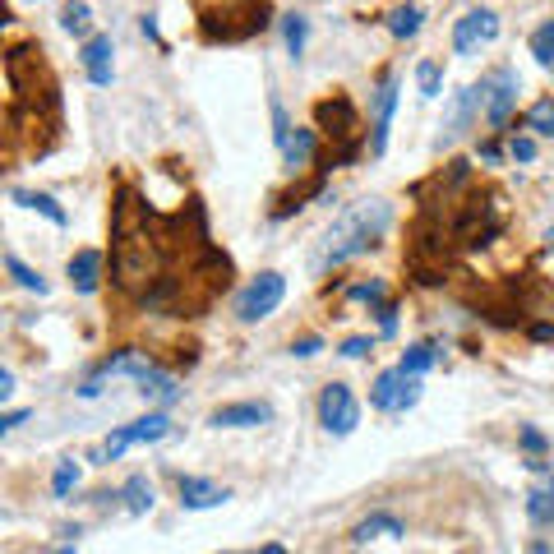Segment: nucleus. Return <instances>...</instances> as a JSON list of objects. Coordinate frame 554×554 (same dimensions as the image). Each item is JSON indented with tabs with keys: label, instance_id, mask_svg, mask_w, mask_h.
Returning a JSON list of instances; mask_svg holds the SVG:
<instances>
[{
	"label": "nucleus",
	"instance_id": "nucleus-1",
	"mask_svg": "<svg viewBox=\"0 0 554 554\" xmlns=\"http://www.w3.org/2000/svg\"><path fill=\"white\" fill-rule=\"evenodd\" d=\"M388 227V204L384 199H370V204H356L351 213L338 217V227L328 231L324 241V254L314 259V268H328V264H342V259H351V254L370 250L374 241H379V231Z\"/></svg>",
	"mask_w": 554,
	"mask_h": 554
},
{
	"label": "nucleus",
	"instance_id": "nucleus-2",
	"mask_svg": "<svg viewBox=\"0 0 554 554\" xmlns=\"http://www.w3.org/2000/svg\"><path fill=\"white\" fill-rule=\"evenodd\" d=\"M282 296H287V277H282V273H259L250 287L236 296V314H241V324H259V319H268V314L282 305Z\"/></svg>",
	"mask_w": 554,
	"mask_h": 554
},
{
	"label": "nucleus",
	"instance_id": "nucleus-3",
	"mask_svg": "<svg viewBox=\"0 0 554 554\" xmlns=\"http://www.w3.org/2000/svg\"><path fill=\"white\" fill-rule=\"evenodd\" d=\"M370 402L379 411H407L421 402V384H416V374H402V370H384L374 379V393Z\"/></svg>",
	"mask_w": 554,
	"mask_h": 554
},
{
	"label": "nucleus",
	"instance_id": "nucleus-4",
	"mask_svg": "<svg viewBox=\"0 0 554 554\" xmlns=\"http://www.w3.org/2000/svg\"><path fill=\"white\" fill-rule=\"evenodd\" d=\"M319 421H324L328 434H351L356 430L361 407H356V398H351L347 384H328L324 388V398H319Z\"/></svg>",
	"mask_w": 554,
	"mask_h": 554
},
{
	"label": "nucleus",
	"instance_id": "nucleus-5",
	"mask_svg": "<svg viewBox=\"0 0 554 554\" xmlns=\"http://www.w3.org/2000/svg\"><path fill=\"white\" fill-rule=\"evenodd\" d=\"M171 434V421L167 416H144V421H134V425H121V430L111 434L107 444H102V458H121L125 448H134V444H157V439H167Z\"/></svg>",
	"mask_w": 554,
	"mask_h": 554
},
{
	"label": "nucleus",
	"instance_id": "nucleus-6",
	"mask_svg": "<svg viewBox=\"0 0 554 554\" xmlns=\"http://www.w3.org/2000/svg\"><path fill=\"white\" fill-rule=\"evenodd\" d=\"M494 37H499V14L471 10V14H462L458 28H453V51L467 56V51H476L481 42H494Z\"/></svg>",
	"mask_w": 554,
	"mask_h": 554
},
{
	"label": "nucleus",
	"instance_id": "nucleus-7",
	"mask_svg": "<svg viewBox=\"0 0 554 554\" xmlns=\"http://www.w3.org/2000/svg\"><path fill=\"white\" fill-rule=\"evenodd\" d=\"M485 93H490V88H485V84H471V88H462V93L453 97V102H448L444 144H453V139H458V134L467 130V125H471V116H476V107H481V102H485Z\"/></svg>",
	"mask_w": 554,
	"mask_h": 554
},
{
	"label": "nucleus",
	"instance_id": "nucleus-8",
	"mask_svg": "<svg viewBox=\"0 0 554 554\" xmlns=\"http://www.w3.org/2000/svg\"><path fill=\"white\" fill-rule=\"evenodd\" d=\"M485 88H490L485 116H490V125H504L508 116H513V102H518V74H513V70H499Z\"/></svg>",
	"mask_w": 554,
	"mask_h": 554
},
{
	"label": "nucleus",
	"instance_id": "nucleus-9",
	"mask_svg": "<svg viewBox=\"0 0 554 554\" xmlns=\"http://www.w3.org/2000/svg\"><path fill=\"white\" fill-rule=\"evenodd\" d=\"M273 421V407L268 402H236V407H217L213 425L217 430H250V425Z\"/></svg>",
	"mask_w": 554,
	"mask_h": 554
},
{
	"label": "nucleus",
	"instance_id": "nucleus-10",
	"mask_svg": "<svg viewBox=\"0 0 554 554\" xmlns=\"http://www.w3.org/2000/svg\"><path fill=\"white\" fill-rule=\"evenodd\" d=\"M393 107H398V79L388 74L384 84H379V93H374V139H370L374 153H384V148H388V125H393Z\"/></svg>",
	"mask_w": 554,
	"mask_h": 554
},
{
	"label": "nucleus",
	"instance_id": "nucleus-11",
	"mask_svg": "<svg viewBox=\"0 0 554 554\" xmlns=\"http://www.w3.org/2000/svg\"><path fill=\"white\" fill-rule=\"evenodd\" d=\"M84 70H88V79H93L97 88H107L111 84V37L107 33H97V37H88L84 42Z\"/></svg>",
	"mask_w": 554,
	"mask_h": 554
},
{
	"label": "nucleus",
	"instance_id": "nucleus-12",
	"mask_svg": "<svg viewBox=\"0 0 554 554\" xmlns=\"http://www.w3.org/2000/svg\"><path fill=\"white\" fill-rule=\"evenodd\" d=\"M181 504L185 508H217V504H227V490L213 481H199V476H185L181 481Z\"/></svg>",
	"mask_w": 554,
	"mask_h": 554
},
{
	"label": "nucleus",
	"instance_id": "nucleus-13",
	"mask_svg": "<svg viewBox=\"0 0 554 554\" xmlns=\"http://www.w3.org/2000/svg\"><path fill=\"white\" fill-rule=\"evenodd\" d=\"M97 273H102V254H97V250H79L70 259V282H74V291L93 296V291H97Z\"/></svg>",
	"mask_w": 554,
	"mask_h": 554
},
{
	"label": "nucleus",
	"instance_id": "nucleus-14",
	"mask_svg": "<svg viewBox=\"0 0 554 554\" xmlns=\"http://www.w3.org/2000/svg\"><path fill=\"white\" fill-rule=\"evenodd\" d=\"M111 374H139V379H148V374H153V361H148L144 351H121V356L102 361L97 379H111Z\"/></svg>",
	"mask_w": 554,
	"mask_h": 554
},
{
	"label": "nucleus",
	"instance_id": "nucleus-15",
	"mask_svg": "<svg viewBox=\"0 0 554 554\" xmlns=\"http://www.w3.org/2000/svg\"><path fill=\"white\" fill-rule=\"evenodd\" d=\"M139 393H144L148 402H157V407H176V402H181V384H176V379H171V374H148V379H139Z\"/></svg>",
	"mask_w": 554,
	"mask_h": 554
},
{
	"label": "nucleus",
	"instance_id": "nucleus-16",
	"mask_svg": "<svg viewBox=\"0 0 554 554\" xmlns=\"http://www.w3.org/2000/svg\"><path fill=\"white\" fill-rule=\"evenodd\" d=\"M374 536H407V527H402L393 513H370V518L361 522V527L351 531V541H374Z\"/></svg>",
	"mask_w": 554,
	"mask_h": 554
},
{
	"label": "nucleus",
	"instance_id": "nucleus-17",
	"mask_svg": "<svg viewBox=\"0 0 554 554\" xmlns=\"http://www.w3.org/2000/svg\"><path fill=\"white\" fill-rule=\"evenodd\" d=\"M282 37H287V51L301 61L305 42H310V19H305V14H287V19H282Z\"/></svg>",
	"mask_w": 554,
	"mask_h": 554
},
{
	"label": "nucleus",
	"instance_id": "nucleus-18",
	"mask_svg": "<svg viewBox=\"0 0 554 554\" xmlns=\"http://www.w3.org/2000/svg\"><path fill=\"white\" fill-rule=\"evenodd\" d=\"M14 204H24V208H37V213H47L56 227H65V208L51 199V194H28V190H14Z\"/></svg>",
	"mask_w": 554,
	"mask_h": 554
},
{
	"label": "nucleus",
	"instance_id": "nucleus-19",
	"mask_svg": "<svg viewBox=\"0 0 554 554\" xmlns=\"http://www.w3.org/2000/svg\"><path fill=\"white\" fill-rule=\"evenodd\" d=\"M527 513L536 527H554V485L550 490H531L527 494Z\"/></svg>",
	"mask_w": 554,
	"mask_h": 554
},
{
	"label": "nucleus",
	"instance_id": "nucleus-20",
	"mask_svg": "<svg viewBox=\"0 0 554 554\" xmlns=\"http://www.w3.org/2000/svg\"><path fill=\"white\" fill-rule=\"evenodd\" d=\"M61 28H65V33H74V37H84L88 28H93V10H88L84 0H70V5L61 10Z\"/></svg>",
	"mask_w": 554,
	"mask_h": 554
},
{
	"label": "nucleus",
	"instance_id": "nucleus-21",
	"mask_svg": "<svg viewBox=\"0 0 554 554\" xmlns=\"http://www.w3.org/2000/svg\"><path fill=\"white\" fill-rule=\"evenodd\" d=\"M121 494H125V508H130V513H148V508H153V485H148L144 476H130Z\"/></svg>",
	"mask_w": 554,
	"mask_h": 554
},
{
	"label": "nucleus",
	"instance_id": "nucleus-22",
	"mask_svg": "<svg viewBox=\"0 0 554 554\" xmlns=\"http://www.w3.org/2000/svg\"><path fill=\"white\" fill-rule=\"evenodd\" d=\"M5 268H10V277H14V282H19L24 291H37V296H47V282H42V277H37L33 268L19 259V254H5Z\"/></svg>",
	"mask_w": 554,
	"mask_h": 554
},
{
	"label": "nucleus",
	"instance_id": "nucleus-23",
	"mask_svg": "<svg viewBox=\"0 0 554 554\" xmlns=\"http://www.w3.org/2000/svg\"><path fill=\"white\" fill-rule=\"evenodd\" d=\"M388 33H393V37H416V33H421V10H416V5L393 10V14H388Z\"/></svg>",
	"mask_w": 554,
	"mask_h": 554
},
{
	"label": "nucleus",
	"instance_id": "nucleus-24",
	"mask_svg": "<svg viewBox=\"0 0 554 554\" xmlns=\"http://www.w3.org/2000/svg\"><path fill=\"white\" fill-rule=\"evenodd\" d=\"M531 56L545 65V70H554V19L550 24H541L536 33H531Z\"/></svg>",
	"mask_w": 554,
	"mask_h": 554
},
{
	"label": "nucleus",
	"instance_id": "nucleus-25",
	"mask_svg": "<svg viewBox=\"0 0 554 554\" xmlns=\"http://www.w3.org/2000/svg\"><path fill=\"white\" fill-rule=\"evenodd\" d=\"M282 153H287V167H305V162H310V153H314V134L310 130H296V139H291Z\"/></svg>",
	"mask_w": 554,
	"mask_h": 554
},
{
	"label": "nucleus",
	"instance_id": "nucleus-26",
	"mask_svg": "<svg viewBox=\"0 0 554 554\" xmlns=\"http://www.w3.org/2000/svg\"><path fill=\"white\" fill-rule=\"evenodd\" d=\"M527 130L554 134V97H545V102H536V107L527 111Z\"/></svg>",
	"mask_w": 554,
	"mask_h": 554
},
{
	"label": "nucleus",
	"instance_id": "nucleus-27",
	"mask_svg": "<svg viewBox=\"0 0 554 554\" xmlns=\"http://www.w3.org/2000/svg\"><path fill=\"white\" fill-rule=\"evenodd\" d=\"M79 485V462L74 458H65L61 467H56V476H51V490H56V499H65V494Z\"/></svg>",
	"mask_w": 554,
	"mask_h": 554
},
{
	"label": "nucleus",
	"instance_id": "nucleus-28",
	"mask_svg": "<svg viewBox=\"0 0 554 554\" xmlns=\"http://www.w3.org/2000/svg\"><path fill=\"white\" fill-rule=\"evenodd\" d=\"M430 365H434V347H425V342H421V347H411L407 356H402L398 370H402V374H425Z\"/></svg>",
	"mask_w": 554,
	"mask_h": 554
},
{
	"label": "nucleus",
	"instance_id": "nucleus-29",
	"mask_svg": "<svg viewBox=\"0 0 554 554\" xmlns=\"http://www.w3.org/2000/svg\"><path fill=\"white\" fill-rule=\"evenodd\" d=\"M416 84H421V93H425V97H439V84H444V70H439L434 61H425L421 70H416Z\"/></svg>",
	"mask_w": 554,
	"mask_h": 554
},
{
	"label": "nucleus",
	"instance_id": "nucleus-30",
	"mask_svg": "<svg viewBox=\"0 0 554 554\" xmlns=\"http://www.w3.org/2000/svg\"><path fill=\"white\" fill-rule=\"evenodd\" d=\"M273 139H277V148L291 144V121H287V111H282V102H277V97H273Z\"/></svg>",
	"mask_w": 554,
	"mask_h": 554
},
{
	"label": "nucleus",
	"instance_id": "nucleus-31",
	"mask_svg": "<svg viewBox=\"0 0 554 554\" xmlns=\"http://www.w3.org/2000/svg\"><path fill=\"white\" fill-rule=\"evenodd\" d=\"M351 296L356 301H384V287L379 282H361V287H351Z\"/></svg>",
	"mask_w": 554,
	"mask_h": 554
},
{
	"label": "nucleus",
	"instance_id": "nucleus-32",
	"mask_svg": "<svg viewBox=\"0 0 554 554\" xmlns=\"http://www.w3.org/2000/svg\"><path fill=\"white\" fill-rule=\"evenodd\" d=\"M508 153H513V162H531V157H536V144H531V139H513Z\"/></svg>",
	"mask_w": 554,
	"mask_h": 554
},
{
	"label": "nucleus",
	"instance_id": "nucleus-33",
	"mask_svg": "<svg viewBox=\"0 0 554 554\" xmlns=\"http://www.w3.org/2000/svg\"><path fill=\"white\" fill-rule=\"evenodd\" d=\"M365 351H370V342H365V338H351V342H342V356H351V361H361Z\"/></svg>",
	"mask_w": 554,
	"mask_h": 554
},
{
	"label": "nucleus",
	"instance_id": "nucleus-34",
	"mask_svg": "<svg viewBox=\"0 0 554 554\" xmlns=\"http://www.w3.org/2000/svg\"><path fill=\"white\" fill-rule=\"evenodd\" d=\"M28 421V411H10L5 421H0V434H10V430H19V425Z\"/></svg>",
	"mask_w": 554,
	"mask_h": 554
},
{
	"label": "nucleus",
	"instance_id": "nucleus-35",
	"mask_svg": "<svg viewBox=\"0 0 554 554\" xmlns=\"http://www.w3.org/2000/svg\"><path fill=\"white\" fill-rule=\"evenodd\" d=\"M291 351H296V356H314V351H319V338H301Z\"/></svg>",
	"mask_w": 554,
	"mask_h": 554
},
{
	"label": "nucleus",
	"instance_id": "nucleus-36",
	"mask_svg": "<svg viewBox=\"0 0 554 554\" xmlns=\"http://www.w3.org/2000/svg\"><path fill=\"white\" fill-rule=\"evenodd\" d=\"M522 444H527V448H545V439L536 430H522Z\"/></svg>",
	"mask_w": 554,
	"mask_h": 554
},
{
	"label": "nucleus",
	"instance_id": "nucleus-37",
	"mask_svg": "<svg viewBox=\"0 0 554 554\" xmlns=\"http://www.w3.org/2000/svg\"><path fill=\"white\" fill-rule=\"evenodd\" d=\"M10 393H14V374L5 370V374H0V398H10Z\"/></svg>",
	"mask_w": 554,
	"mask_h": 554
},
{
	"label": "nucleus",
	"instance_id": "nucleus-38",
	"mask_svg": "<svg viewBox=\"0 0 554 554\" xmlns=\"http://www.w3.org/2000/svg\"><path fill=\"white\" fill-rule=\"evenodd\" d=\"M259 554H287V545H264Z\"/></svg>",
	"mask_w": 554,
	"mask_h": 554
},
{
	"label": "nucleus",
	"instance_id": "nucleus-39",
	"mask_svg": "<svg viewBox=\"0 0 554 554\" xmlns=\"http://www.w3.org/2000/svg\"><path fill=\"white\" fill-rule=\"evenodd\" d=\"M545 241H550V250H554V227H550V231H545Z\"/></svg>",
	"mask_w": 554,
	"mask_h": 554
},
{
	"label": "nucleus",
	"instance_id": "nucleus-40",
	"mask_svg": "<svg viewBox=\"0 0 554 554\" xmlns=\"http://www.w3.org/2000/svg\"><path fill=\"white\" fill-rule=\"evenodd\" d=\"M56 554H74V550H70V545H65V550H56Z\"/></svg>",
	"mask_w": 554,
	"mask_h": 554
},
{
	"label": "nucleus",
	"instance_id": "nucleus-41",
	"mask_svg": "<svg viewBox=\"0 0 554 554\" xmlns=\"http://www.w3.org/2000/svg\"><path fill=\"white\" fill-rule=\"evenodd\" d=\"M24 5H28V0H24Z\"/></svg>",
	"mask_w": 554,
	"mask_h": 554
}]
</instances>
